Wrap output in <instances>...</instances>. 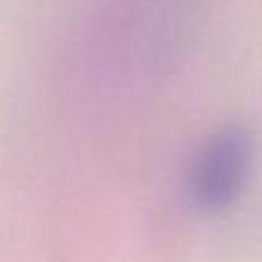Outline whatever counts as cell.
<instances>
[{"label": "cell", "instance_id": "cell-1", "mask_svg": "<svg viewBox=\"0 0 262 262\" xmlns=\"http://www.w3.org/2000/svg\"><path fill=\"white\" fill-rule=\"evenodd\" d=\"M253 134L244 124H228L209 136L189 175V193L203 212H223L242 195L253 163Z\"/></svg>", "mask_w": 262, "mask_h": 262}]
</instances>
